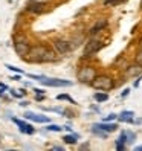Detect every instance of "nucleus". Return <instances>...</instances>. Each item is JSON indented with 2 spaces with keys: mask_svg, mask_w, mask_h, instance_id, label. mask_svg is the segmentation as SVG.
I'll use <instances>...</instances> for the list:
<instances>
[{
  "mask_svg": "<svg viewBox=\"0 0 142 151\" xmlns=\"http://www.w3.org/2000/svg\"><path fill=\"white\" fill-rule=\"evenodd\" d=\"M93 99H95L96 102H105V101H109V95L105 93L104 90H102V92H96V93L93 95Z\"/></svg>",
  "mask_w": 142,
  "mask_h": 151,
  "instance_id": "f3484780",
  "label": "nucleus"
},
{
  "mask_svg": "<svg viewBox=\"0 0 142 151\" xmlns=\"http://www.w3.org/2000/svg\"><path fill=\"white\" fill-rule=\"evenodd\" d=\"M135 61L142 66V49H139V50H138V54H136V57H135Z\"/></svg>",
  "mask_w": 142,
  "mask_h": 151,
  "instance_id": "393cba45",
  "label": "nucleus"
},
{
  "mask_svg": "<svg viewBox=\"0 0 142 151\" xmlns=\"http://www.w3.org/2000/svg\"><path fill=\"white\" fill-rule=\"evenodd\" d=\"M78 139H79V134H76V133H70V134L63 137V140L66 142V144H69V145H75L78 142Z\"/></svg>",
  "mask_w": 142,
  "mask_h": 151,
  "instance_id": "dca6fc26",
  "label": "nucleus"
},
{
  "mask_svg": "<svg viewBox=\"0 0 142 151\" xmlns=\"http://www.w3.org/2000/svg\"><path fill=\"white\" fill-rule=\"evenodd\" d=\"M20 75H22V73H19V75H14L11 79H14V81H20Z\"/></svg>",
  "mask_w": 142,
  "mask_h": 151,
  "instance_id": "2f4dec72",
  "label": "nucleus"
},
{
  "mask_svg": "<svg viewBox=\"0 0 142 151\" xmlns=\"http://www.w3.org/2000/svg\"><path fill=\"white\" fill-rule=\"evenodd\" d=\"M109 3H112V5H116V3H119V0H104V5L107 6Z\"/></svg>",
  "mask_w": 142,
  "mask_h": 151,
  "instance_id": "cd10ccee",
  "label": "nucleus"
},
{
  "mask_svg": "<svg viewBox=\"0 0 142 151\" xmlns=\"http://www.w3.org/2000/svg\"><path fill=\"white\" fill-rule=\"evenodd\" d=\"M64 130H66V131H69V133H72V128H70V127H64Z\"/></svg>",
  "mask_w": 142,
  "mask_h": 151,
  "instance_id": "4c0bfd02",
  "label": "nucleus"
},
{
  "mask_svg": "<svg viewBox=\"0 0 142 151\" xmlns=\"http://www.w3.org/2000/svg\"><path fill=\"white\" fill-rule=\"evenodd\" d=\"M14 49L17 52V55H20L22 58H26L31 50V41L25 34H17L14 37Z\"/></svg>",
  "mask_w": 142,
  "mask_h": 151,
  "instance_id": "f257e3e1",
  "label": "nucleus"
},
{
  "mask_svg": "<svg viewBox=\"0 0 142 151\" xmlns=\"http://www.w3.org/2000/svg\"><path fill=\"white\" fill-rule=\"evenodd\" d=\"M139 49H142V37H141V40H139Z\"/></svg>",
  "mask_w": 142,
  "mask_h": 151,
  "instance_id": "ea45409f",
  "label": "nucleus"
},
{
  "mask_svg": "<svg viewBox=\"0 0 142 151\" xmlns=\"http://www.w3.org/2000/svg\"><path fill=\"white\" fill-rule=\"evenodd\" d=\"M139 75H142V66L139 63H136V61H135V64H130V66L125 67V76L136 78Z\"/></svg>",
  "mask_w": 142,
  "mask_h": 151,
  "instance_id": "9b49d317",
  "label": "nucleus"
},
{
  "mask_svg": "<svg viewBox=\"0 0 142 151\" xmlns=\"http://www.w3.org/2000/svg\"><path fill=\"white\" fill-rule=\"evenodd\" d=\"M115 119H118V114H115V113H110L109 116H105L102 121H105V122H113Z\"/></svg>",
  "mask_w": 142,
  "mask_h": 151,
  "instance_id": "b1692460",
  "label": "nucleus"
},
{
  "mask_svg": "<svg viewBox=\"0 0 142 151\" xmlns=\"http://www.w3.org/2000/svg\"><path fill=\"white\" fill-rule=\"evenodd\" d=\"M135 150H136V151H142V145H138V147H135Z\"/></svg>",
  "mask_w": 142,
  "mask_h": 151,
  "instance_id": "c9c22d12",
  "label": "nucleus"
},
{
  "mask_svg": "<svg viewBox=\"0 0 142 151\" xmlns=\"http://www.w3.org/2000/svg\"><path fill=\"white\" fill-rule=\"evenodd\" d=\"M8 70H11V72H15V73H22V75H25V70H22V69H19V67H15V66H12V64H6L5 66Z\"/></svg>",
  "mask_w": 142,
  "mask_h": 151,
  "instance_id": "4be33fe9",
  "label": "nucleus"
},
{
  "mask_svg": "<svg viewBox=\"0 0 142 151\" xmlns=\"http://www.w3.org/2000/svg\"><path fill=\"white\" fill-rule=\"evenodd\" d=\"M57 52H54V50H48L46 52V55H44V58H43V63H48V61H55L57 60Z\"/></svg>",
  "mask_w": 142,
  "mask_h": 151,
  "instance_id": "a211bd4d",
  "label": "nucleus"
},
{
  "mask_svg": "<svg viewBox=\"0 0 142 151\" xmlns=\"http://www.w3.org/2000/svg\"><path fill=\"white\" fill-rule=\"evenodd\" d=\"M101 49H102V43L99 40H90V41L86 43L84 50H83V55H84V58L93 57L95 54H98Z\"/></svg>",
  "mask_w": 142,
  "mask_h": 151,
  "instance_id": "39448f33",
  "label": "nucleus"
},
{
  "mask_svg": "<svg viewBox=\"0 0 142 151\" xmlns=\"http://www.w3.org/2000/svg\"><path fill=\"white\" fill-rule=\"evenodd\" d=\"M107 24H109V20L105 19V17H101V19L96 20V22H95V24L92 26L90 29H89V35H96L98 32H101V31H102Z\"/></svg>",
  "mask_w": 142,
  "mask_h": 151,
  "instance_id": "9d476101",
  "label": "nucleus"
},
{
  "mask_svg": "<svg viewBox=\"0 0 142 151\" xmlns=\"http://www.w3.org/2000/svg\"><path fill=\"white\" fill-rule=\"evenodd\" d=\"M54 49L58 55H66L72 49V43H69L63 38H57V40H54Z\"/></svg>",
  "mask_w": 142,
  "mask_h": 151,
  "instance_id": "0eeeda50",
  "label": "nucleus"
},
{
  "mask_svg": "<svg viewBox=\"0 0 142 151\" xmlns=\"http://www.w3.org/2000/svg\"><path fill=\"white\" fill-rule=\"evenodd\" d=\"M26 9L31 14H43L44 12V5L35 2V0H29L28 5H26Z\"/></svg>",
  "mask_w": 142,
  "mask_h": 151,
  "instance_id": "ddd939ff",
  "label": "nucleus"
},
{
  "mask_svg": "<svg viewBox=\"0 0 142 151\" xmlns=\"http://www.w3.org/2000/svg\"><path fill=\"white\" fill-rule=\"evenodd\" d=\"M92 127H96V128H99L105 133H113V131H116L118 130V124H115V122H98V124H93Z\"/></svg>",
  "mask_w": 142,
  "mask_h": 151,
  "instance_id": "f8f14e48",
  "label": "nucleus"
},
{
  "mask_svg": "<svg viewBox=\"0 0 142 151\" xmlns=\"http://www.w3.org/2000/svg\"><path fill=\"white\" fill-rule=\"evenodd\" d=\"M141 79H142V76L139 75V76H136V81L133 83V87H139V84H141Z\"/></svg>",
  "mask_w": 142,
  "mask_h": 151,
  "instance_id": "c85d7f7f",
  "label": "nucleus"
},
{
  "mask_svg": "<svg viewBox=\"0 0 142 151\" xmlns=\"http://www.w3.org/2000/svg\"><path fill=\"white\" fill-rule=\"evenodd\" d=\"M127 131V137H128V144H133L135 142V139H136V134L133 131H128V130H125Z\"/></svg>",
  "mask_w": 142,
  "mask_h": 151,
  "instance_id": "5701e85b",
  "label": "nucleus"
},
{
  "mask_svg": "<svg viewBox=\"0 0 142 151\" xmlns=\"http://www.w3.org/2000/svg\"><path fill=\"white\" fill-rule=\"evenodd\" d=\"M98 72L93 66H81L76 72V78L79 83H86V84H90L93 79L96 78Z\"/></svg>",
  "mask_w": 142,
  "mask_h": 151,
  "instance_id": "7ed1b4c3",
  "label": "nucleus"
},
{
  "mask_svg": "<svg viewBox=\"0 0 142 151\" xmlns=\"http://www.w3.org/2000/svg\"><path fill=\"white\" fill-rule=\"evenodd\" d=\"M40 83L43 86H48V87H70L74 83L72 81H67V79H60V78H48V76H43L40 79Z\"/></svg>",
  "mask_w": 142,
  "mask_h": 151,
  "instance_id": "423d86ee",
  "label": "nucleus"
},
{
  "mask_svg": "<svg viewBox=\"0 0 142 151\" xmlns=\"http://www.w3.org/2000/svg\"><path fill=\"white\" fill-rule=\"evenodd\" d=\"M34 92H35V95H44L43 88H34Z\"/></svg>",
  "mask_w": 142,
  "mask_h": 151,
  "instance_id": "c756f323",
  "label": "nucleus"
},
{
  "mask_svg": "<svg viewBox=\"0 0 142 151\" xmlns=\"http://www.w3.org/2000/svg\"><path fill=\"white\" fill-rule=\"evenodd\" d=\"M127 144H128V137H127V131L124 130V131H121L119 137L115 140V147H116L118 151H124L125 147H127Z\"/></svg>",
  "mask_w": 142,
  "mask_h": 151,
  "instance_id": "4468645a",
  "label": "nucleus"
},
{
  "mask_svg": "<svg viewBox=\"0 0 142 151\" xmlns=\"http://www.w3.org/2000/svg\"><path fill=\"white\" fill-rule=\"evenodd\" d=\"M57 99L58 101H69L70 104H76L74 99H72V98H70L69 95H66V93H61V95H57Z\"/></svg>",
  "mask_w": 142,
  "mask_h": 151,
  "instance_id": "6ab92c4d",
  "label": "nucleus"
},
{
  "mask_svg": "<svg viewBox=\"0 0 142 151\" xmlns=\"http://www.w3.org/2000/svg\"><path fill=\"white\" fill-rule=\"evenodd\" d=\"M135 113L133 111H130V110H124V111H121L119 114H118V121L119 122H127V124H133L135 122Z\"/></svg>",
  "mask_w": 142,
  "mask_h": 151,
  "instance_id": "2eb2a0df",
  "label": "nucleus"
},
{
  "mask_svg": "<svg viewBox=\"0 0 142 151\" xmlns=\"http://www.w3.org/2000/svg\"><path fill=\"white\" fill-rule=\"evenodd\" d=\"M48 50H49V47H46L44 44H37L35 47H31L26 58H28L31 63H43V58H44Z\"/></svg>",
  "mask_w": 142,
  "mask_h": 151,
  "instance_id": "20e7f679",
  "label": "nucleus"
},
{
  "mask_svg": "<svg viewBox=\"0 0 142 151\" xmlns=\"http://www.w3.org/2000/svg\"><path fill=\"white\" fill-rule=\"evenodd\" d=\"M54 150H57V151H63V147H54Z\"/></svg>",
  "mask_w": 142,
  "mask_h": 151,
  "instance_id": "e433bc0d",
  "label": "nucleus"
},
{
  "mask_svg": "<svg viewBox=\"0 0 142 151\" xmlns=\"http://www.w3.org/2000/svg\"><path fill=\"white\" fill-rule=\"evenodd\" d=\"M28 104H29L28 101H22V102H20V105H22V107H26V105H28Z\"/></svg>",
  "mask_w": 142,
  "mask_h": 151,
  "instance_id": "72a5a7b5",
  "label": "nucleus"
},
{
  "mask_svg": "<svg viewBox=\"0 0 142 151\" xmlns=\"http://www.w3.org/2000/svg\"><path fill=\"white\" fill-rule=\"evenodd\" d=\"M11 95H12V96H15V98H22L25 93H22L20 90H11Z\"/></svg>",
  "mask_w": 142,
  "mask_h": 151,
  "instance_id": "a878e982",
  "label": "nucleus"
},
{
  "mask_svg": "<svg viewBox=\"0 0 142 151\" xmlns=\"http://www.w3.org/2000/svg\"><path fill=\"white\" fill-rule=\"evenodd\" d=\"M3 90H5V88H2V87H0V96L3 95Z\"/></svg>",
  "mask_w": 142,
  "mask_h": 151,
  "instance_id": "a19ab883",
  "label": "nucleus"
},
{
  "mask_svg": "<svg viewBox=\"0 0 142 151\" xmlns=\"http://www.w3.org/2000/svg\"><path fill=\"white\" fill-rule=\"evenodd\" d=\"M12 122L15 124L17 127H19L20 133H25V134H34V133H35V128L31 125L29 122L22 121V119H17V118H12Z\"/></svg>",
  "mask_w": 142,
  "mask_h": 151,
  "instance_id": "6e6552de",
  "label": "nucleus"
},
{
  "mask_svg": "<svg viewBox=\"0 0 142 151\" xmlns=\"http://www.w3.org/2000/svg\"><path fill=\"white\" fill-rule=\"evenodd\" d=\"M0 87H2V88H5V90H8V86H6L5 83H0Z\"/></svg>",
  "mask_w": 142,
  "mask_h": 151,
  "instance_id": "f704fd0d",
  "label": "nucleus"
},
{
  "mask_svg": "<svg viewBox=\"0 0 142 151\" xmlns=\"http://www.w3.org/2000/svg\"><path fill=\"white\" fill-rule=\"evenodd\" d=\"M46 130H48V131H63L64 127L57 125V124H50V122H49V125L46 127Z\"/></svg>",
  "mask_w": 142,
  "mask_h": 151,
  "instance_id": "412c9836",
  "label": "nucleus"
},
{
  "mask_svg": "<svg viewBox=\"0 0 142 151\" xmlns=\"http://www.w3.org/2000/svg\"><path fill=\"white\" fill-rule=\"evenodd\" d=\"M25 119L38 122V124H48V122H50V118H49V116L38 114V113H32V111H26V113H25Z\"/></svg>",
  "mask_w": 142,
  "mask_h": 151,
  "instance_id": "1a4fd4ad",
  "label": "nucleus"
},
{
  "mask_svg": "<svg viewBox=\"0 0 142 151\" xmlns=\"http://www.w3.org/2000/svg\"><path fill=\"white\" fill-rule=\"evenodd\" d=\"M130 95V88H124L122 93H121V98H127Z\"/></svg>",
  "mask_w": 142,
  "mask_h": 151,
  "instance_id": "bb28decb",
  "label": "nucleus"
},
{
  "mask_svg": "<svg viewBox=\"0 0 142 151\" xmlns=\"http://www.w3.org/2000/svg\"><path fill=\"white\" fill-rule=\"evenodd\" d=\"M90 86L96 90H104V92H109L115 87V81L110 75H96V78L90 83Z\"/></svg>",
  "mask_w": 142,
  "mask_h": 151,
  "instance_id": "f03ea898",
  "label": "nucleus"
},
{
  "mask_svg": "<svg viewBox=\"0 0 142 151\" xmlns=\"http://www.w3.org/2000/svg\"><path fill=\"white\" fill-rule=\"evenodd\" d=\"M35 2H38L41 5H46V3H49V0H35Z\"/></svg>",
  "mask_w": 142,
  "mask_h": 151,
  "instance_id": "473e14b6",
  "label": "nucleus"
},
{
  "mask_svg": "<svg viewBox=\"0 0 142 151\" xmlns=\"http://www.w3.org/2000/svg\"><path fill=\"white\" fill-rule=\"evenodd\" d=\"M84 148H89V144H84V145H81V150H84Z\"/></svg>",
  "mask_w": 142,
  "mask_h": 151,
  "instance_id": "58836bf2",
  "label": "nucleus"
},
{
  "mask_svg": "<svg viewBox=\"0 0 142 151\" xmlns=\"http://www.w3.org/2000/svg\"><path fill=\"white\" fill-rule=\"evenodd\" d=\"M35 99H37V101H43L44 99V95H35Z\"/></svg>",
  "mask_w": 142,
  "mask_h": 151,
  "instance_id": "7c9ffc66",
  "label": "nucleus"
},
{
  "mask_svg": "<svg viewBox=\"0 0 142 151\" xmlns=\"http://www.w3.org/2000/svg\"><path fill=\"white\" fill-rule=\"evenodd\" d=\"M92 133H93V134H96V136H99V137H102V139H105V137H107V134H109V133H105V131L96 128V127H92Z\"/></svg>",
  "mask_w": 142,
  "mask_h": 151,
  "instance_id": "aec40b11",
  "label": "nucleus"
}]
</instances>
